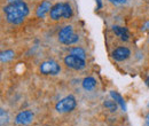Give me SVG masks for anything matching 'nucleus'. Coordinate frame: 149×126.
I'll list each match as a JSON object with an SVG mask.
<instances>
[{"label": "nucleus", "instance_id": "nucleus-4", "mask_svg": "<svg viewBox=\"0 0 149 126\" xmlns=\"http://www.w3.org/2000/svg\"><path fill=\"white\" fill-rule=\"evenodd\" d=\"M76 106H77V101H76L74 96V95H68L56 103L55 110L57 112H61V113L71 112L72 110H74Z\"/></svg>", "mask_w": 149, "mask_h": 126}, {"label": "nucleus", "instance_id": "nucleus-22", "mask_svg": "<svg viewBox=\"0 0 149 126\" xmlns=\"http://www.w3.org/2000/svg\"><path fill=\"white\" fill-rule=\"evenodd\" d=\"M148 108H149V102H148Z\"/></svg>", "mask_w": 149, "mask_h": 126}, {"label": "nucleus", "instance_id": "nucleus-7", "mask_svg": "<svg viewBox=\"0 0 149 126\" xmlns=\"http://www.w3.org/2000/svg\"><path fill=\"white\" fill-rule=\"evenodd\" d=\"M33 112L31 110H24L17 113V116L15 117V123L17 125H28L32 122L33 119Z\"/></svg>", "mask_w": 149, "mask_h": 126}, {"label": "nucleus", "instance_id": "nucleus-15", "mask_svg": "<svg viewBox=\"0 0 149 126\" xmlns=\"http://www.w3.org/2000/svg\"><path fill=\"white\" fill-rule=\"evenodd\" d=\"M103 106L108 109L109 111H111V112L117 111V108H118V103H117L115 100H112V101L111 100H110V101H106V102L103 103Z\"/></svg>", "mask_w": 149, "mask_h": 126}, {"label": "nucleus", "instance_id": "nucleus-14", "mask_svg": "<svg viewBox=\"0 0 149 126\" xmlns=\"http://www.w3.org/2000/svg\"><path fill=\"white\" fill-rule=\"evenodd\" d=\"M70 54L74 55V56H78V57H80V58H84V60H85V57H86L85 51H84L83 48H80V47H74V48H71V49H70Z\"/></svg>", "mask_w": 149, "mask_h": 126}, {"label": "nucleus", "instance_id": "nucleus-10", "mask_svg": "<svg viewBox=\"0 0 149 126\" xmlns=\"http://www.w3.org/2000/svg\"><path fill=\"white\" fill-rule=\"evenodd\" d=\"M112 31L119 37L122 40L124 41H129L130 39V35H129V31L126 28H123V26H118V25H115L112 26Z\"/></svg>", "mask_w": 149, "mask_h": 126}, {"label": "nucleus", "instance_id": "nucleus-11", "mask_svg": "<svg viewBox=\"0 0 149 126\" xmlns=\"http://www.w3.org/2000/svg\"><path fill=\"white\" fill-rule=\"evenodd\" d=\"M110 96L112 97V100H115V101L118 103V106L122 108V110H124V111L126 110V103H125L123 96H122L119 93H117V92H115V90H110Z\"/></svg>", "mask_w": 149, "mask_h": 126}, {"label": "nucleus", "instance_id": "nucleus-20", "mask_svg": "<svg viewBox=\"0 0 149 126\" xmlns=\"http://www.w3.org/2000/svg\"><path fill=\"white\" fill-rule=\"evenodd\" d=\"M146 85H147V86L149 87V77L147 78V79H146Z\"/></svg>", "mask_w": 149, "mask_h": 126}, {"label": "nucleus", "instance_id": "nucleus-16", "mask_svg": "<svg viewBox=\"0 0 149 126\" xmlns=\"http://www.w3.org/2000/svg\"><path fill=\"white\" fill-rule=\"evenodd\" d=\"M0 116H1V126L7 125L8 122H9V117H8V113H7V111L5 109H1Z\"/></svg>", "mask_w": 149, "mask_h": 126}, {"label": "nucleus", "instance_id": "nucleus-8", "mask_svg": "<svg viewBox=\"0 0 149 126\" xmlns=\"http://www.w3.org/2000/svg\"><path fill=\"white\" fill-rule=\"evenodd\" d=\"M112 57L118 61V62H122V61H125L130 57L131 51L127 47H124V46H120V47H117L113 52H112Z\"/></svg>", "mask_w": 149, "mask_h": 126}, {"label": "nucleus", "instance_id": "nucleus-6", "mask_svg": "<svg viewBox=\"0 0 149 126\" xmlns=\"http://www.w3.org/2000/svg\"><path fill=\"white\" fill-rule=\"evenodd\" d=\"M64 64L70 68V69H74V70H83L86 65V62L84 58H80L78 56H74V55L70 54L67 55L64 57Z\"/></svg>", "mask_w": 149, "mask_h": 126}, {"label": "nucleus", "instance_id": "nucleus-12", "mask_svg": "<svg viewBox=\"0 0 149 126\" xmlns=\"http://www.w3.org/2000/svg\"><path fill=\"white\" fill-rule=\"evenodd\" d=\"M96 86V80L93 77H86L83 80V88L85 90H93Z\"/></svg>", "mask_w": 149, "mask_h": 126}, {"label": "nucleus", "instance_id": "nucleus-3", "mask_svg": "<svg viewBox=\"0 0 149 126\" xmlns=\"http://www.w3.org/2000/svg\"><path fill=\"white\" fill-rule=\"evenodd\" d=\"M78 39L79 37L74 32V29L71 25H67L62 28L58 32V40L64 45H72L78 41Z\"/></svg>", "mask_w": 149, "mask_h": 126}, {"label": "nucleus", "instance_id": "nucleus-18", "mask_svg": "<svg viewBox=\"0 0 149 126\" xmlns=\"http://www.w3.org/2000/svg\"><path fill=\"white\" fill-rule=\"evenodd\" d=\"M102 8V0H96V9Z\"/></svg>", "mask_w": 149, "mask_h": 126}, {"label": "nucleus", "instance_id": "nucleus-17", "mask_svg": "<svg viewBox=\"0 0 149 126\" xmlns=\"http://www.w3.org/2000/svg\"><path fill=\"white\" fill-rule=\"evenodd\" d=\"M112 3H116V5H119V3H124L126 0H109Z\"/></svg>", "mask_w": 149, "mask_h": 126}, {"label": "nucleus", "instance_id": "nucleus-5", "mask_svg": "<svg viewBox=\"0 0 149 126\" xmlns=\"http://www.w3.org/2000/svg\"><path fill=\"white\" fill-rule=\"evenodd\" d=\"M39 71L42 74H46V76H55V74L60 73L61 67L54 60H47V61H44L40 64Z\"/></svg>", "mask_w": 149, "mask_h": 126}, {"label": "nucleus", "instance_id": "nucleus-2", "mask_svg": "<svg viewBox=\"0 0 149 126\" xmlns=\"http://www.w3.org/2000/svg\"><path fill=\"white\" fill-rule=\"evenodd\" d=\"M49 16L54 21L60 18H70L72 16V8L69 2H57L52 7Z\"/></svg>", "mask_w": 149, "mask_h": 126}, {"label": "nucleus", "instance_id": "nucleus-9", "mask_svg": "<svg viewBox=\"0 0 149 126\" xmlns=\"http://www.w3.org/2000/svg\"><path fill=\"white\" fill-rule=\"evenodd\" d=\"M52 7H53V6H52V3H51L48 0H44L41 3H39V6L37 7L36 15H37L38 17H41V18L45 17V15L51 12Z\"/></svg>", "mask_w": 149, "mask_h": 126}, {"label": "nucleus", "instance_id": "nucleus-19", "mask_svg": "<svg viewBox=\"0 0 149 126\" xmlns=\"http://www.w3.org/2000/svg\"><path fill=\"white\" fill-rule=\"evenodd\" d=\"M146 126H149V113L146 116Z\"/></svg>", "mask_w": 149, "mask_h": 126}, {"label": "nucleus", "instance_id": "nucleus-13", "mask_svg": "<svg viewBox=\"0 0 149 126\" xmlns=\"http://www.w3.org/2000/svg\"><path fill=\"white\" fill-rule=\"evenodd\" d=\"M14 52L12 51V49H7V51H5V52H1V54H0V60H1V62H8V61H10L13 57H14Z\"/></svg>", "mask_w": 149, "mask_h": 126}, {"label": "nucleus", "instance_id": "nucleus-21", "mask_svg": "<svg viewBox=\"0 0 149 126\" xmlns=\"http://www.w3.org/2000/svg\"><path fill=\"white\" fill-rule=\"evenodd\" d=\"M15 1H19V0H8V3H10V2H15Z\"/></svg>", "mask_w": 149, "mask_h": 126}, {"label": "nucleus", "instance_id": "nucleus-1", "mask_svg": "<svg viewBox=\"0 0 149 126\" xmlns=\"http://www.w3.org/2000/svg\"><path fill=\"white\" fill-rule=\"evenodd\" d=\"M6 19L8 23L10 24H19L24 21V18L28 16L29 14V7L28 5L23 1H15V2H10L8 5H6L2 8Z\"/></svg>", "mask_w": 149, "mask_h": 126}]
</instances>
